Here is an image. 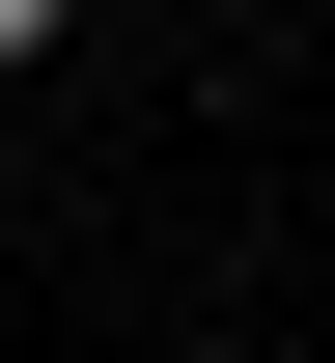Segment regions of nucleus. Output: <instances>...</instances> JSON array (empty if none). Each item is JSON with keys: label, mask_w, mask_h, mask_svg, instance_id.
Returning a JSON list of instances; mask_svg holds the SVG:
<instances>
[{"label": "nucleus", "mask_w": 335, "mask_h": 363, "mask_svg": "<svg viewBox=\"0 0 335 363\" xmlns=\"http://www.w3.org/2000/svg\"><path fill=\"white\" fill-rule=\"evenodd\" d=\"M56 28H84V0H0V56H56Z\"/></svg>", "instance_id": "f257e3e1"}]
</instances>
